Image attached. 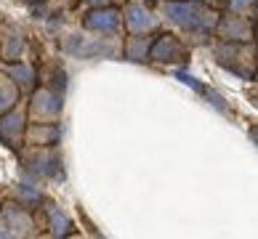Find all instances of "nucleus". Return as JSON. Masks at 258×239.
<instances>
[{
	"label": "nucleus",
	"instance_id": "1",
	"mask_svg": "<svg viewBox=\"0 0 258 239\" xmlns=\"http://www.w3.org/2000/svg\"><path fill=\"white\" fill-rule=\"evenodd\" d=\"M162 16L170 24H176L178 30H184L186 35L205 40L213 35L218 14L216 8H210L203 0H162Z\"/></svg>",
	"mask_w": 258,
	"mask_h": 239
},
{
	"label": "nucleus",
	"instance_id": "2",
	"mask_svg": "<svg viewBox=\"0 0 258 239\" xmlns=\"http://www.w3.org/2000/svg\"><path fill=\"white\" fill-rule=\"evenodd\" d=\"M22 170L35 181H64V165H61V149L56 146H32L24 143L16 151Z\"/></svg>",
	"mask_w": 258,
	"mask_h": 239
},
{
	"label": "nucleus",
	"instance_id": "3",
	"mask_svg": "<svg viewBox=\"0 0 258 239\" xmlns=\"http://www.w3.org/2000/svg\"><path fill=\"white\" fill-rule=\"evenodd\" d=\"M61 51L72 59L93 61V59H117L122 53V43L117 37L101 35V37H85L80 32H72L61 40Z\"/></svg>",
	"mask_w": 258,
	"mask_h": 239
},
{
	"label": "nucleus",
	"instance_id": "4",
	"mask_svg": "<svg viewBox=\"0 0 258 239\" xmlns=\"http://www.w3.org/2000/svg\"><path fill=\"white\" fill-rule=\"evenodd\" d=\"M216 61L226 66L229 72L240 74L242 80H253V40L250 43H232V40H216L210 45Z\"/></svg>",
	"mask_w": 258,
	"mask_h": 239
},
{
	"label": "nucleus",
	"instance_id": "5",
	"mask_svg": "<svg viewBox=\"0 0 258 239\" xmlns=\"http://www.w3.org/2000/svg\"><path fill=\"white\" fill-rule=\"evenodd\" d=\"M64 112V93L53 91L48 85H35L27 101V117L32 122H59Z\"/></svg>",
	"mask_w": 258,
	"mask_h": 239
},
{
	"label": "nucleus",
	"instance_id": "6",
	"mask_svg": "<svg viewBox=\"0 0 258 239\" xmlns=\"http://www.w3.org/2000/svg\"><path fill=\"white\" fill-rule=\"evenodd\" d=\"M149 61L155 64H186L189 61V48L184 45L178 35L173 32H157L149 48Z\"/></svg>",
	"mask_w": 258,
	"mask_h": 239
},
{
	"label": "nucleus",
	"instance_id": "7",
	"mask_svg": "<svg viewBox=\"0 0 258 239\" xmlns=\"http://www.w3.org/2000/svg\"><path fill=\"white\" fill-rule=\"evenodd\" d=\"M24 130H27V104L19 101L0 114V143L19 151L24 146Z\"/></svg>",
	"mask_w": 258,
	"mask_h": 239
},
{
	"label": "nucleus",
	"instance_id": "8",
	"mask_svg": "<svg viewBox=\"0 0 258 239\" xmlns=\"http://www.w3.org/2000/svg\"><path fill=\"white\" fill-rule=\"evenodd\" d=\"M0 226L8 228V236H35L37 234V221H35L32 210L22 207L14 199L0 207Z\"/></svg>",
	"mask_w": 258,
	"mask_h": 239
},
{
	"label": "nucleus",
	"instance_id": "9",
	"mask_svg": "<svg viewBox=\"0 0 258 239\" xmlns=\"http://www.w3.org/2000/svg\"><path fill=\"white\" fill-rule=\"evenodd\" d=\"M24 51H27V32L8 16H0V64L19 61Z\"/></svg>",
	"mask_w": 258,
	"mask_h": 239
},
{
	"label": "nucleus",
	"instance_id": "10",
	"mask_svg": "<svg viewBox=\"0 0 258 239\" xmlns=\"http://www.w3.org/2000/svg\"><path fill=\"white\" fill-rule=\"evenodd\" d=\"M83 30H85V32H96V35L117 37L120 30H122L120 8H117V6H99V8H91V11L83 16Z\"/></svg>",
	"mask_w": 258,
	"mask_h": 239
},
{
	"label": "nucleus",
	"instance_id": "11",
	"mask_svg": "<svg viewBox=\"0 0 258 239\" xmlns=\"http://www.w3.org/2000/svg\"><path fill=\"white\" fill-rule=\"evenodd\" d=\"M213 37H218V40H232V43H250L253 40V22L240 16V14L226 11L224 16H218Z\"/></svg>",
	"mask_w": 258,
	"mask_h": 239
},
{
	"label": "nucleus",
	"instance_id": "12",
	"mask_svg": "<svg viewBox=\"0 0 258 239\" xmlns=\"http://www.w3.org/2000/svg\"><path fill=\"white\" fill-rule=\"evenodd\" d=\"M120 16L128 32H155L160 27V16H155L141 3H125L120 8Z\"/></svg>",
	"mask_w": 258,
	"mask_h": 239
},
{
	"label": "nucleus",
	"instance_id": "13",
	"mask_svg": "<svg viewBox=\"0 0 258 239\" xmlns=\"http://www.w3.org/2000/svg\"><path fill=\"white\" fill-rule=\"evenodd\" d=\"M40 205L43 207H37V210H40V215H43V228H48L51 236H70L72 228H75L72 218L56 202H51V199H43Z\"/></svg>",
	"mask_w": 258,
	"mask_h": 239
},
{
	"label": "nucleus",
	"instance_id": "14",
	"mask_svg": "<svg viewBox=\"0 0 258 239\" xmlns=\"http://www.w3.org/2000/svg\"><path fill=\"white\" fill-rule=\"evenodd\" d=\"M59 141H61L59 122H27L24 143H32V146H56Z\"/></svg>",
	"mask_w": 258,
	"mask_h": 239
},
{
	"label": "nucleus",
	"instance_id": "15",
	"mask_svg": "<svg viewBox=\"0 0 258 239\" xmlns=\"http://www.w3.org/2000/svg\"><path fill=\"white\" fill-rule=\"evenodd\" d=\"M6 66V74L14 80V85L19 88V93H32L35 85H37V69L35 64L30 61H11V64H3Z\"/></svg>",
	"mask_w": 258,
	"mask_h": 239
},
{
	"label": "nucleus",
	"instance_id": "16",
	"mask_svg": "<svg viewBox=\"0 0 258 239\" xmlns=\"http://www.w3.org/2000/svg\"><path fill=\"white\" fill-rule=\"evenodd\" d=\"M152 40H155V35L152 32H131L125 37V43H122V56H125L128 61H149V48H152Z\"/></svg>",
	"mask_w": 258,
	"mask_h": 239
},
{
	"label": "nucleus",
	"instance_id": "17",
	"mask_svg": "<svg viewBox=\"0 0 258 239\" xmlns=\"http://www.w3.org/2000/svg\"><path fill=\"white\" fill-rule=\"evenodd\" d=\"M43 199L45 197H43L40 186H37V181H22V184L14 186V202H19L27 210H37Z\"/></svg>",
	"mask_w": 258,
	"mask_h": 239
},
{
	"label": "nucleus",
	"instance_id": "18",
	"mask_svg": "<svg viewBox=\"0 0 258 239\" xmlns=\"http://www.w3.org/2000/svg\"><path fill=\"white\" fill-rule=\"evenodd\" d=\"M19 101H22V93H19V88L14 85V80L8 77L6 72H0V114L6 109H11Z\"/></svg>",
	"mask_w": 258,
	"mask_h": 239
},
{
	"label": "nucleus",
	"instance_id": "19",
	"mask_svg": "<svg viewBox=\"0 0 258 239\" xmlns=\"http://www.w3.org/2000/svg\"><path fill=\"white\" fill-rule=\"evenodd\" d=\"M226 11L240 14L245 19H255V0H226Z\"/></svg>",
	"mask_w": 258,
	"mask_h": 239
},
{
	"label": "nucleus",
	"instance_id": "20",
	"mask_svg": "<svg viewBox=\"0 0 258 239\" xmlns=\"http://www.w3.org/2000/svg\"><path fill=\"white\" fill-rule=\"evenodd\" d=\"M203 93H205V101H208L213 109H218L221 114H232V109H229V104H226V99H224L221 93H216V91H208V88H205Z\"/></svg>",
	"mask_w": 258,
	"mask_h": 239
},
{
	"label": "nucleus",
	"instance_id": "21",
	"mask_svg": "<svg viewBox=\"0 0 258 239\" xmlns=\"http://www.w3.org/2000/svg\"><path fill=\"white\" fill-rule=\"evenodd\" d=\"M173 74H176V80H181L184 85H189V88H192V91H197V93H203V91H205V85L200 83V80L195 77V74H189L186 69H176Z\"/></svg>",
	"mask_w": 258,
	"mask_h": 239
},
{
	"label": "nucleus",
	"instance_id": "22",
	"mask_svg": "<svg viewBox=\"0 0 258 239\" xmlns=\"http://www.w3.org/2000/svg\"><path fill=\"white\" fill-rule=\"evenodd\" d=\"M78 6H91V8H99V6H114V0H78Z\"/></svg>",
	"mask_w": 258,
	"mask_h": 239
},
{
	"label": "nucleus",
	"instance_id": "23",
	"mask_svg": "<svg viewBox=\"0 0 258 239\" xmlns=\"http://www.w3.org/2000/svg\"><path fill=\"white\" fill-rule=\"evenodd\" d=\"M19 3H24V6H40V3H48V0H19Z\"/></svg>",
	"mask_w": 258,
	"mask_h": 239
},
{
	"label": "nucleus",
	"instance_id": "24",
	"mask_svg": "<svg viewBox=\"0 0 258 239\" xmlns=\"http://www.w3.org/2000/svg\"><path fill=\"white\" fill-rule=\"evenodd\" d=\"M147 3H155V0H147Z\"/></svg>",
	"mask_w": 258,
	"mask_h": 239
}]
</instances>
